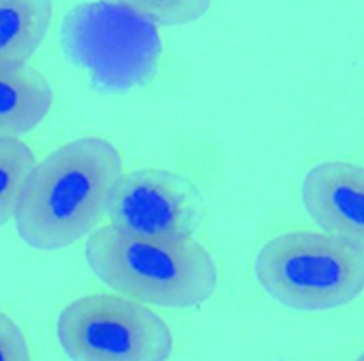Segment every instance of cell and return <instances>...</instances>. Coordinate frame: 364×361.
Masks as SVG:
<instances>
[{"instance_id": "1", "label": "cell", "mask_w": 364, "mask_h": 361, "mask_svg": "<svg viewBox=\"0 0 364 361\" xmlns=\"http://www.w3.org/2000/svg\"><path fill=\"white\" fill-rule=\"evenodd\" d=\"M122 175V156L104 138L82 136L58 146L24 182L14 215L20 237L47 252L78 242L107 215Z\"/></svg>"}, {"instance_id": "2", "label": "cell", "mask_w": 364, "mask_h": 361, "mask_svg": "<svg viewBox=\"0 0 364 361\" xmlns=\"http://www.w3.org/2000/svg\"><path fill=\"white\" fill-rule=\"evenodd\" d=\"M85 257L108 287L158 307L199 306L218 286L212 254L192 237L148 239L107 225L87 239Z\"/></svg>"}, {"instance_id": "3", "label": "cell", "mask_w": 364, "mask_h": 361, "mask_svg": "<svg viewBox=\"0 0 364 361\" xmlns=\"http://www.w3.org/2000/svg\"><path fill=\"white\" fill-rule=\"evenodd\" d=\"M253 267L272 298L299 311L338 308L364 290V252L327 233H280L259 249Z\"/></svg>"}, {"instance_id": "4", "label": "cell", "mask_w": 364, "mask_h": 361, "mask_svg": "<svg viewBox=\"0 0 364 361\" xmlns=\"http://www.w3.org/2000/svg\"><path fill=\"white\" fill-rule=\"evenodd\" d=\"M57 338L73 361H168L173 337L168 324L136 300L88 294L57 318Z\"/></svg>"}, {"instance_id": "5", "label": "cell", "mask_w": 364, "mask_h": 361, "mask_svg": "<svg viewBox=\"0 0 364 361\" xmlns=\"http://www.w3.org/2000/svg\"><path fill=\"white\" fill-rule=\"evenodd\" d=\"M202 203L185 178L156 168L136 169L118 180L107 209L115 229L148 239L191 237Z\"/></svg>"}, {"instance_id": "6", "label": "cell", "mask_w": 364, "mask_h": 361, "mask_svg": "<svg viewBox=\"0 0 364 361\" xmlns=\"http://www.w3.org/2000/svg\"><path fill=\"white\" fill-rule=\"evenodd\" d=\"M301 200L327 235L364 252V166L346 161L311 166L301 182Z\"/></svg>"}, {"instance_id": "7", "label": "cell", "mask_w": 364, "mask_h": 361, "mask_svg": "<svg viewBox=\"0 0 364 361\" xmlns=\"http://www.w3.org/2000/svg\"><path fill=\"white\" fill-rule=\"evenodd\" d=\"M47 78L28 64H0V139H20L53 105Z\"/></svg>"}, {"instance_id": "8", "label": "cell", "mask_w": 364, "mask_h": 361, "mask_svg": "<svg viewBox=\"0 0 364 361\" xmlns=\"http://www.w3.org/2000/svg\"><path fill=\"white\" fill-rule=\"evenodd\" d=\"M54 0H0V64H27L51 27Z\"/></svg>"}, {"instance_id": "9", "label": "cell", "mask_w": 364, "mask_h": 361, "mask_svg": "<svg viewBox=\"0 0 364 361\" xmlns=\"http://www.w3.org/2000/svg\"><path fill=\"white\" fill-rule=\"evenodd\" d=\"M36 163L34 152L21 139H0V227L16 215L24 182Z\"/></svg>"}, {"instance_id": "10", "label": "cell", "mask_w": 364, "mask_h": 361, "mask_svg": "<svg viewBox=\"0 0 364 361\" xmlns=\"http://www.w3.org/2000/svg\"><path fill=\"white\" fill-rule=\"evenodd\" d=\"M152 26H186L202 18L212 0H102Z\"/></svg>"}, {"instance_id": "11", "label": "cell", "mask_w": 364, "mask_h": 361, "mask_svg": "<svg viewBox=\"0 0 364 361\" xmlns=\"http://www.w3.org/2000/svg\"><path fill=\"white\" fill-rule=\"evenodd\" d=\"M0 361H31L26 337L20 327L0 311Z\"/></svg>"}, {"instance_id": "12", "label": "cell", "mask_w": 364, "mask_h": 361, "mask_svg": "<svg viewBox=\"0 0 364 361\" xmlns=\"http://www.w3.org/2000/svg\"><path fill=\"white\" fill-rule=\"evenodd\" d=\"M355 361H364V352H361V354L355 358Z\"/></svg>"}]
</instances>
